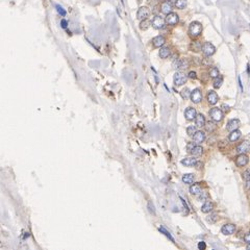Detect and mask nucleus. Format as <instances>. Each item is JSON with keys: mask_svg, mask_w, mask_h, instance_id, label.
Listing matches in <instances>:
<instances>
[{"mask_svg": "<svg viewBox=\"0 0 250 250\" xmlns=\"http://www.w3.org/2000/svg\"><path fill=\"white\" fill-rule=\"evenodd\" d=\"M202 32V25L201 23L197 22V21H194L190 24L189 26V34L192 38H197L201 34Z\"/></svg>", "mask_w": 250, "mask_h": 250, "instance_id": "1", "label": "nucleus"}, {"mask_svg": "<svg viewBox=\"0 0 250 250\" xmlns=\"http://www.w3.org/2000/svg\"><path fill=\"white\" fill-rule=\"evenodd\" d=\"M210 117L212 118L213 121L219 122L223 119V112L218 107H214L210 111Z\"/></svg>", "mask_w": 250, "mask_h": 250, "instance_id": "2", "label": "nucleus"}, {"mask_svg": "<svg viewBox=\"0 0 250 250\" xmlns=\"http://www.w3.org/2000/svg\"><path fill=\"white\" fill-rule=\"evenodd\" d=\"M201 50H202V52L204 53L205 56H212V55L216 52V48H215V46L213 45L212 43H210V42H207V43L203 44Z\"/></svg>", "mask_w": 250, "mask_h": 250, "instance_id": "3", "label": "nucleus"}, {"mask_svg": "<svg viewBox=\"0 0 250 250\" xmlns=\"http://www.w3.org/2000/svg\"><path fill=\"white\" fill-rule=\"evenodd\" d=\"M165 23H166V20L164 19L163 17H161L159 15L154 16V18H153V19H152V21H151L152 26H153L155 29H162V28H164V26H165Z\"/></svg>", "mask_w": 250, "mask_h": 250, "instance_id": "4", "label": "nucleus"}, {"mask_svg": "<svg viewBox=\"0 0 250 250\" xmlns=\"http://www.w3.org/2000/svg\"><path fill=\"white\" fill-rule=\"evenodd\" d=\"M187 79H188V77H187V75H184L182 72H176L175 73V75H174V85H184V83L187 82Z\"/></svg>", "mask_w": 250, "mask_h": 250, "instance_id": "5", "label": "nucleus"}, {"mask_svg": "<svg viewBox=\"0 0 250 250\" xmlns=\"http://www.w3.org/2000/svg\"><path fill=\"white\" fill-rule=\"evenodd\" d=\"M166 23L168 25H176L179 21V17H178L177 14L175 13H170L166 16Z\"/></svg>", "mask_w": 250, "mask_h": 250, "instance_id": "6", "label": "nucleus"}, {"mask_svg": "<svg viewBox=\"0 0 250 250\" xmlns=\"http://www.w3.org/2000/svg\"><path fill=\"white\" fill-rule=\"evenodd\" d=\"M250 149V143L249 141H243L242 143H241L240 145H238L237 147V152L238 154H242V153H246V152H248Z\"/></svg>", "mask_w": 250, "mask_h": 250, "instance_id": "7", "label": "nucleus"}, {"mask_svg": "<svg viewBox=\"0 0 250 250\" xmlns=\"http://www.w3.org/2000/svg\"><path fill=\"white\" fill-rule=\"evenodd\" d=\"M150 14V11L148 8H146V6H142V8H139L138 11V14H136V17H138L139 20H145L148 18V16H149Z\"/></svg>", "mask_w": 250, "mask_h": 250, "instance_id": "8", "label": "nucleus"}, {"mask_svg": "<svg viewBox=\"0 0 250 250\" xmlns=\"http://www.w3.org/2000/svg\"><path fill=\"white\" fill-rule=\"evenodd\" d=\"M172 10H173V5H172V3H171L170 0L164 1L163 3L161 4V11H162V13L163 14L168 15V14L172 13Z\"/></svg>", "mask_w": 250, "mask_h": 250, "instance_id": "9", "label": "nucleus"}, {"mask_svg": "<svg viewBox=\"0 0 250 250\" xmlns=\"http://www.w3.org/2000/svg\"><path fill=\"white\" fill-rule=\"evenodd\" d=\"M248 164V156L245 153L239 154L236 159V165L238 167H244Z\"/></svg>", "mask_w": 250, "mask_h": 250, "instance_id": "10", "label": "nucleus"}, {"mask_svg": "<svg viewBox=\"0 0 250 250\" xmlns=\"http://www.w3.org/2000/svg\"><path fill=\"white\" fill-rule=\"evenodd\" d=\"M221 231H222V233H223V235L230 236V235H232V233L236 231V225H235V224H231V223L225 224V225L222 227Z\"/></svg>", "mask_w": 250, "mask_h": 250, "instance_id": "11", "label": "nucleus"}, {"mask_svg": "<svg viewBox=\"0 0 250 250\" xmlns=\"http://www.w3.org/2000/svg\"><path fill=\"white\" fill-rule=\"evenodd\" d=\"M191 100L194 103H199L202 100V94L199 89H195L194 91L191 92Z\"/></svg>", "mask_w": 250, "mask_h": 250, "instance_id": "12", "label": "nucleus"}, {"mask_svg": "<svg viewBox=\"0 0 250 250\" xmlns=\"http://www.w3.org/2000/svg\"><path fill=\"white\" fill-rule=\"evenodd\" d=\"M193 140H194V143H196V144H201L205 140V133L201 130L196 131L193 136Z\"/></svg>", "mask_w": 250, "mask_h": 250, "instance_id": "13", "label": "nucleus"}, {"mask_svg": "<svg viewBox=\"0 0 250 250\" xmlns=\"http://www.w3.org/2000/svg\"><path fill=\"white\" fill-rule=\"evenodd\" d=\"M196 116H197V113H196V110L193 107H188L184 112V117H186L187 120L189 121H192V120H195Z\"/></svg>", "mask_w": 250, "mask_h": 250, "instance_id": "14", "label": "nucleus"}, {"mask_svg": "<svg viewBox=\"0 0 250 250\" xmlns=\"http://www.w3.org/2000/svg\"><path fill=\"white\" fill-rule=\"evenodd\" d=\"M240 126V120L239 119H231L230 121L227 123V126H226V129L228 131H233L236 129H238Z\"/></svg>", "mask_w": 250, "mask_h": 250, "instance_id": "15", "label": "nucleus"}, {"mask_svg": "<svg viewBox=\"0 0 250 250\" xmlns=\"http://www.w3.org/2000/svg\"><path fill=\"white\" fill-rule=\"evenodd\" d=\"M218 100H219V97H218V95H217V93L215 91H210L208 92V94H207V101H208V103L210 104V105H215L217 102H218Z\"/></svg>", "mask_w": 250, "mask_h": 250, "instance_id": "16", "label": "nucleus"}, {"mask_svg": "<svg viewBox=\"0 0 250 250\" xmlns=\"http://www.w3.org/2000/svg\"><path fill=\"white\" fill-rule=\"evenodd\" d=\"M165 38H164L163 36H157L155 38H153V40H152V44H153L154 47L156 48H159V47H163L164 44H165Z\"/></svg>", "mask_w": 250, "mask_h": 250, "instance_id": "17", "label": "nucleus"}, {"mask_svg": "<svg viewBox=\"0 0 250 250\" xmlns=\"http://www.w3.org/2000/svg\"><path fill=\"white\" fill-rule=\"evenodd\" d=\"M213 210H214V203L210 202V201H207V202L201 207V212L204 213V214H208V213H210Z\"/></svg>", "mask_w": 250, "mask_h": 250, "instance_id": "18", "label": "nucleus"}, {"mask_svg": "<svg viewBox=\"0 0 250 250\" xmlns=\"http://www.w3.org/2000/svg\"><path fill=\"white\" fill-rule=\"evenodd\" d=\"M205 118L202 114H198L195 118V124L197 127H203L205 125Z\"/></svg>", "mask_w": 250, "mask_h": 250, "instance_id": "19", "label": "nucleus"}, {"mask_svg": "<svg viewBox=\"0 0 250 250\" xmlns=\"http://www.w3.org/2000/svg\"><path fill=\"white\" fill-rule=\"evenodd\" d=\"M196 163H197V159L194 157H187L181 161V164L186 167H193L196 165Z\"/></svg>", "mask_w": 250, "mask_h": 250, "instance_id": "20", "label": "nucleus"}, {"mask_svg": "<svg viewBox=\"0 0 250 250\" xmlns=\"http://www.w3.org/2000/svg\"><path fill=\"white\" fill-rule=\"evenodd\" d=\"M241 133H241L239 129H236V130H233V131H230V135L228 136L229 141H230V142H236V141H238L241 136Z\"/></svg>", "mask_w": 250, "mask_h": 250, "instance_id": "21", "label": "nucleus"}, {"mask_svg": "<svg viewBox=\"0 0 250 250\" xmlns=\"http://www.w3.org/2000/svg\"><path fill=\"white\" fill-rule=\"evenodd\" d=\"M190 152H191L192 155H194V156H200L201 154L203 153V148L199 145L193 146V148H192Z\"/></svg>", "mask_w": 250, "mask_h": 250, "instance_id": "22", "label": "nucleus"}, {"mask_svg": "<svg viewBox=\"0 0 250 250\" xmlns=\"http://www.w3.org/2000/svg\"><path fill=\"white\" fill-rule=\"evenodd\" d=\"M201 187L199 184H193L190 187V193L193 194V195H199L201 193Z\"/></svg>", "mask_w": 250, "mask_h": 250, "instance_id": "23", "label": "nucleus"}, {"mask_svg": "<svg viewBox=\"0 0 250 250\" xmlns=\"http://www.w3.org/2000/svg\"><path fill=\"white\" fill-rule=\"evenodd\" d=\"M194 179H195L194 174H191V173H188V174H184L182 176V181L187 184H192L194 182Z\"/></svg>", "mask_w": 250, "mask_h": 250, "instance_id": "24", "label": "nucleus"}, {"mask_svg": "<svg viewBox=\"0 0 250 250\" xmlns=\"http://www.w3.org/2000/svg\"><path fill=\"white\" fill-rule=\"evenodd\" d=\"M170 55V49L168 47H162L159 49V57L161 59H167Z\"/></svg>", "mask_w": 250, "mask_h": 250, "instance_id": "25", "label": "nucleus"}, {"mask_svg": "<svg viewBox=\"0 0 250 250\" xmlns=\"http://www.w3.org/2000/svg\"><path fill=\"white\" fill-rule=\"evenodd\" d=\"M222 83H223V76L219 75L218 77H216L214 80V88L215 89H219V88H221Z\"/></svg>", "mask_w": 250, "mask_h": 250, "instance_id": "26", "label": "nucleus"}, {"mask_svg": "<svg viewBox=\"0 0 250 250\" xmlns=\"http://www.w3.org/2000/svg\"><path fill=\"white\" fill-rule=\"evenodd\" d=\"M175 6L178 10H184L187 6V0H175Z\"/></svg>", "mask_w": 250, "mask_h": 250, "instance_id": "27", "label": "nucleus"}, {"mask_svg": "<svg viewBox=\"0 0 250 250\" xmlns=\"http://www.w3.org/2000/svg\"><path fill=\"white\" fill-rule=\"evenodd\" d=\"M208 74H210V77L214 78V79H215L216 77H218V76L220 75V74H219V70L216 68V67H213V68L210 70V73H208Z\"/></svg>", "mask_w": 250, "mask_h": 250, "instance_id": "28", "label": "nucleus"}, {"mask_svg": "<svg viewBox=\"0 0 250 250\" xmlns=\"http://www.w3.org/2000/svg\"><path fill=\"white\" fill-rule=\"evenodd\" d=\"M149 25H150V21L145 19V20H142V22H141V24H140V27H141V29H147L148 27H149Z\"/></svg>", "mask_w": 250, "mask_h": 250, "instance_id": "29", "label": "nucleus"}, {"mask_svg": "<svg viewBox=\"0 0 250 250\" xmlns=\"http://www.w3.org/2000/svg\"><path fill=\"white\" fill-rule=\"evenodd\" d=\"M204 126H205V128H207V130H208V131H213L215 128H216V125L213 123V122H207Z\"/></svg>", "mask_w": 250, "mask_h": 250, "instance_id": "30", "label": "nucleus"}, {"mask_svg": "<svg viewBox=\"0 0 250 250\" xmlns=\"http://www.w3.org/2000/svg\"><path fill=\"white\" fill-rule=\"evenodd\" d=\"M196 131H197V129H196L195 126H189V127L187 128V133H188L189 136H193L194 133H195Z\"/></svg>", "mask_w": 250, "mask_h": 250, "instance_id": "31", "label": "nucleus"}, {"mask_svg": "<svg viewBox=\"0 0 250 250\" xmlns=\"http://www.w3.org/2000/svg\"><path fill=\"white\" fill-rule=\"evenodd\" d=\"M181 97L182 98H184V99H188L189 97H191V93H190V90L189 89H184V90H182L181 91Z\"/></svg>", "mask_w": 250, "mask_h": 250, "instance_id": "32", "label": "nucleus"}, {"mask_svg": "<svg viewBox=\"0 0 250 250\" xmlns=\"http://www.w3.org/2000/svg\"><path fill=\"white\" fill-rule=\"evenodd\" d=\"M159 230H161V231H162V232H163V233H164V235H165V236H166V237H168V238H169V239H170L171 241H172V242H174V239H173V238H172V236H171V235H170V232H169V231H167V230H166V229H165V228H164V227H159Z\"/></svg>", "mask_w": 250, "mask_h": 250, "instance_id": "33", "label": "nucleus"}, {"mask_svg": "<svg viewBox=\"0 0 250 250\" xmlns=\"http://www.w3.org/2000/svg\"><path fill=\"white\" fill-rule=\"evenodd\" d=\"M55 8H56V11H59V15H62V16H66V11L64 10V8H62L61 5H59V4H56V5H55Z\"/></svg>", "mask_w": 250, "mask_h": 250, "instance_id": "34", "label": "nucleus"}, {"mask_svg": "<svg viewBox=\"0 0 250 250\" xmlns=\"http://www.w3.org/2000/svg\"><path fill=\"white\" fill-rule=\"evenodd\" d=\"M207 192H201V193L199 194V200H200V201L207 200Z\"/></svg>", "mask_w": 250, "mask_h": 250, "instance_id": "35", "label": "nucleus"}, {"mask_svg": "<svg viewBox=\"0 0 250 250\" xmlns=\"http://www.w3.org/2000/svg\"><path fill=\"white\" fill-rule=\"evenodd\" d=\"M180 65H181V59H176V61L173 62V68L180 69Z\"/></svg>", "mask_w": 250, "mask_h": 250, "instance_id": "36", "label": "nucleus"}, {"mask_svg": "<svg viewBox=\"0 0 250 250\" xmlns=\"http://www.w3.org/2000/svg\"><path fill=\"white\" fill-rule=\"evenodd\" d=\"M243 177H244V179L246 180V181H249L250 180V170L245 171L244 174H243Z\"/></svg>", "mask_w": 250, "mask_h": 250, "instance_id": "37", "label": "nucleus"}, {"mask_svg": "<svg viewBox=\"0 0 250 250\" xmlns=\"http://www.w3.org/2000/svg\"><path fill=\"white\" fill-rule=\"evenodd\" d=\"M207 248V244H205V242H203V241H201V242L198 243V249L200 250H204Z\"/></svg>", "mask_w": 250, "mask_h": 250, "instance_id": "38", "label": "nucleus"}, {"mask_svg": "<svg viewBox=\"0 0 250 250\" xmlns=\"http://www.w3.org/2000/svg\"><path fill=\"white\" fill-rule=\"evenodd\" d=\"M188 77L192 78V79H195V78L197 77V74H196L195 71H190L189 74H188Z\"/></svg>", "mask_w": 250, "mask_h": 250, "instance_id": "39", "label": "nucleus"}, {"mask_svg": "<svg viewBox=\"0 0 250 250\" xmlns=\"http://www.w3.org/2000/svg\"><path fill=\"white\" fill-rule=\"evenodd\" d=\"M244 241L247 243V244H250V231H249V232H247L246 235H245V237H244Z\"/></svg>", "mask_w": 250, "mask_h": 250, "instance_id": "40", "label": "nucleus"}, {"mask_svg": "<svg viewBox=\"0 0 250 250\" xmlns=\"http://www.w3.org/2000/svg\"><path fill=\"white\" fill-rule=\"evenodd\" d=\"M61 25H62V28H67V27H68V21L65 20V19H62V20L61 21Z\"/></svg>", "mask_w": 250, "mask_h": 250, "instance_id": "41", "label": "nucleus"}, {"mask_svg": "<svg viewBox=\"0 0 250 250\" xmlns=\"http://www.w3.org/2000/svg\"><path fill=\"white\" fill-rule=\"evenodd\" d=\"M239 85H240V87H241V90L243 91V85H242V82H241V77H239Z\"/></svg>", "mask_w": 250, "mask_h": 250, "instance_id": "42", "label": "nucleus"}, {"mask_svg": "<svg viewBox=\"0 0 250 250\" xmlns=\"http://www.w3.org/2000/svg\"><path fill=\"white\" fill-rule=\"evenodd\" d=\"M247 72H248V74L250 73V68H249V65L247 66Z\"/></svg>", "mask_w": 250, "mask_h": 250, "instance_id": "43", "label": "nucleus"}, {"mask_svg": "<svg viewBox=\"0 0 250 250\" xmlns=\"http://www.w3.org/2000/svg\"><path fill=\"white\" fill-rule=\"evenodd\" d=\"M247 249H248V250H250V244H248V245H247Z\"/></svg>", "mask_w": 250, "mask_h": 250, "instance_id": "44", "label": "nucleus"}]
</instances>
